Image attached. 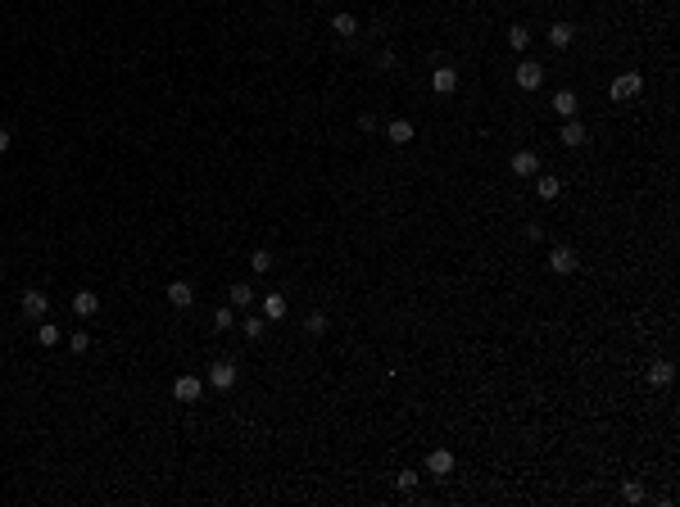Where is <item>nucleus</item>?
<instances>
[{
	"instance_id": "f257e3e1",
	"label": "nucleus",
	"mask_w": 680,
	"mask_h": 507,
	"mask_svg": "<svg viewBox=\"0 0 680 507\" xmlns=\"http://www.w3.org/2000/svg\"><path fill=\"white\" fill-rule=\"evenodd\" d=\"M639 91H644V78H639V73H617V78H612V86H608L612 100H635Z\"/></svg>"
},
{
	"instance_id": "f03ea898",
	"label": "nucleus",
	"mask_w": 680,
	"mask_h": 507,
	"mask_svg": "<svg viewBox=\"0 0 680 507\" xmlns=\"http://www.w3.org/2000/svg\"><path fill=\"white\" fill-rule=\"evenodd\" d=\"M200 394H204V380H200V376H190V371H186V376H177V380H172V399H177V404H195Z\"/></svg>"
},
{
	"instance_id": "7ed1b4c3",
	"label": "nucleus",
	"mask_w": 680,
	"mask_h": 507,
	"mask_svg": "<svg viewBox=\"0 0 680 507\" xmlns=\"http://www.w3.org/2000/svg\"><path fill=\"white\" fill-rule=\"evenodd\" d=\"M18 308H23V317L41 322L46 313H50V299H46V290H23V299H18Z\"/></svg>"
},
{
	"instance_id": "20e7f679",
	"label": "nucleus",
	"mask_w": 680,
	"mask_h": 507,
	"mask_svg": "<svg viewBox=\"0 0 680 507\" xmlns=\"http://www.w3.org/2000/svg\"><path fill=\"white\" fill-rule=\"evenodd\" d=\"M549 267L553 272H562V276H571L581 267V254L571 250V245H553V254H549Z\"/></svg>"
},
{
	"instance_id": "39448f33",
	"label": "nucleus",
	"mask_w": 680,
	"mask_h": 507,
	"mask_svg": "<svg viewBox=\"0 0 680 507\" xmlns=\"http://www.w3.org/2000/svg\"><path fill=\"white\" fill-rule=\"evenodd\" d=\"M236 376H241V371H236L232 362H214V367H209V385H214L218 394H227V390L236 385Z\"/></svg>"
},
{
	"instance_id": "423d86ee",
	"label": "nucleus",
	"mask_w": 680,
	"mask_h": 507,
	"mask_svg": "<svg viewBox=\"0 0 680 507\" xmlns=\"http://www.w3.org/2000/svg\"><path fill=\"white\" fill-rule=\"evenodd\" d=\"M540 82H544V69L535 59H522V64H517V86H522V91H540Z\"/></svg>"
},
{
	"instance_id": "0eeeda50",
	"label": "nucleus",
	"mask_w": 680,
	"mask_h": 507,
	"mask_svg": "<svg viewBox=\"0 0 680 507\" xmlns=\"http://www.w3.org/2000/svg\"><path fill=\"white\" fill-rule=\"evenodd\" d=\"M426 471L436 476V480H445V476L454 471V453H449V448H431V453H426Z\"/></svg>"
},
{
	"instance_id": "6e6552de",
	"label": "nucleus",
	"mask_w": 680,
	"mask_h": 507,
	"mask_svg": "<svg viewBox=\"0 0 680 507\" xmlns=\"http://www.w3.org/2000/svg\"><path fill=\"white\" fill-rule=\"evenodd\" d=\"M431 91H436V95H454L458 91V73L449 69V64H440V69L431 73Z\"/></svg>"
},
{
	"instance_id": "1a4fd4ad",
	"label": "nucleus",
	"mask_w": 680,
	"mask_h": 507,
	"mask_svg": "<svg viewBox=\"0 0 680 507\" xmlns=\"http://www.w3.org/2000/svg\"><path fill=\"white\" fill-rule=\"evenodd\" d=\"M508 168H513V177H535V172H540V159H535V150H517Z\"/></svg>"
},
{
	"instance_id": "9d476101",
	"label": "nucleus",
	"mask_w": 680,
	"mask_h": 507,
	"mask_svg": "<svg viewBox=\"0 0 680 507\" xmlns=\"http://www.w3.org/2000/svg\"><path fill=\"white\" fill-rule=\"evenodd\" d=\"M73 313H78V317H95V313H100V294H95V290H78V294H73Z\"/></svg>"
},
{
	"instance_id": "9b49d317",
	"label": "nucleus",
	"mask_w": 680,
	"mask_h": 507,
	"mask_svg": "<svg viewBox=\"0 0 680 507\" xmlns=\"http://www.w3.org/2000/svg\"><path fill=\"white\" fill-rule=\"evenodd\" d=\"M553 113H558V118H576V113H581L576 91H558V95H553Z\"/></svg>"
},
{
	"instance_id": "f8f14e48",
	"label": "nucleus",
	"mask_w": 680,
	"mask_h": 507,
	"mask_svg": "<svg viewBox=\"0 0 680 507\" xmlns=\"http://www.w3.org/2000/svg\"><path fill=\"white\" fill-rule=\"evenodd\" d=\"M571 41H576V27H571V23H553L549 27V45H553V50H567Z\"/></svg>"
},
{
	"instance_id": "ddd939ff",
	"label": "nucleus",
	"mask_w": 680,
	"mask_h": 507,
	"mask_svg": "<svg viewBox=\"0 0 680 507\" xmlns=\"http://www.w3.org/2000/svg\"><path fill=\"white\" fill-rule=\"evenodd\" d=\"M168 304L172 308H190V304H195V290H190L186 281H172L168 285Z\"/></svg>"
},
{
	"instance_id": "4468645a",
	"label": "nucleus",
	"mask_w": 680,
	"mask_h": 507,
	"mask_svg": "<svg viewBox=\"0 0 680 507\" xmlns=\"http://www.w3.org/2000/svg\"><path fill=\"white\" fill-rule=\"evenodd\" d=\"M562 145H571V150H581V145H585V122L567 118V127H562Z\"/></svg>"
},
{
	"instance_id": "2eb2a0df",
	"label": "nucleus",
	"mask_w": 680,
	"mask_h": 507,
	"mask_svg": "<svg viewBox=\"0 0 680 507\" xmlns=\"http://www.w3.org/2000/svg\"><path fill=\"white\" fill-rule=\"evenodd\" d=\"M304 336H309V340H322V336H327V313L313 308L309 317H304Z\"/></svg>"
},
{
	"instance_id": "dca6fc26",
	"label": "nucleus",
	"mask_w": 680,
	"mask_h": 507,
	"mask_svg": "<svg viewBox=\"0 0 680 507\" xmlns=\"http://www.w3.org/2000/svg\"><path fill=\"white\" fill-rule=\"evenodd\" d=\"M672 376H676V367H672V362H653V367H648V385H653V390L672 385Z\"/></svg>"
},
{
	"instance_id": "f3484780",
	"label": "nucleus",
	"mask_w": 680,
	"mask_h": 507,
	"mask_svg": "<svg viewBox=\"0 0 680 507\" xmlns=\"http://www.w3.org/2000/svg\"><path fill=\"white\" fill-rule=\"evenodd\" d=\"M386 136H390V141H395V145H408V141H413V122H404V118H395V122H390V127H386Z\"/></svg>"
},
{
	"instance_id": "a211bd4d",
	"label": "nucleus",
	"mask_w": 680,
	"mask_h": 507,
	"mask_svg": "<svg viewBox=\"0 0 680 507\" xmlns=\"http://www.w3.org/2000/svg\"><path fill=\"white\" fill-rule=\"evenodd\" d=\"M558 190H562L558 177H540V172H535V195L540 199H558Z\"/></svg>"
},
{
	"instance_id": "6ab92c4d",
	"label": "nucleus",
	"mask_w": 680,
	"mask_h": 507,
	"mask_svg": "<svg viewBox=\"0 0 680 507\" xmlns=\"http://www.w3.org/2000/svg\"><path fill=\"white\" fill-rule=\"evenodd\" d=\"M227 299H232V308H250V304H254V290L245 281H236L232 290H227Z\"/></svg>"
},
{
	"instance_id": "aec40b11",
	"label": "nucleus",
	"mask_w": 680,
	"mask_h": 507,
	"mask_svg": "<svg viewBox=\"0 0 680 507\" xmlns=\"http://www.w3.org/2000/svg\"><path fill=\"white\" fill-rule=\"evenodd\" d=\"M263 317L268 322H282L286 317V294H268V299H263Z\"/></svg>"
},
{
	"instance_id": "412c9836",
	"label": "nucleus",
	"mask_w": 680,
	"mask_h": 507,
	"mask_svg": "<svg viewBox=\"0 0 680 507\" xmlns=\"http://www.w3.org/2000/svg\"><path fill=\"white\" fill-rule=\"evenodd\" d=\"M331 32H336V36H354V32H359V18H354V14H336V18H331Z\"/></svg>"
},
{
	"instance_id": "4be33fe9",
	"label": "nucleus",
	"mask_w": 680,
	"mask_h": 507,
	"mask_svg": "<svg viewBox=\"0 0 680 507\" xmlns=\"http://www.w3.org/2000/svg\"><path fill=\"white\" fill-rule=\"evenodd\" d=\"M241 331H245V340H263V331H268V322H263V317H254V313H250V317H245V322H241Z\"/></svg>"
},
{
	"instance_id": "5701e85b",
	"label": "nucleus",
	"mask_w": 680,
	"mask_h": 507,
	"mask_svg": "<svg viewBox=\"0 0 680 507\" xmlns=\"http://www.w3.org/2000/svg\"><path fill=\"white\" fill-rule=\"evenodd\" d=\"M36 340H41L46 349H55V344H60L64 336H60V327H50V322H41V327H36Z\"/></svg>"
},
{
	"instance_id": "b1692460",
	"label": "nucleus",
	"mask_w": 680,
	"mask_h": 507,
	"mask_svg": "<svg viewBox=\"0 0 680 507\" xmlns=\"http://www.w3.org/2000/svg\"><path fill=\"white\" fill-rule=\"evenodd\" d=\"M508 45H513V50H526V45H531V32H526L522 23H513L508 27Z\"/></svg>"
},
{
	"instance_id": "393cba45",
	"label": "nucleus",
	"mask_w": 680,
	"mask_h": 507,
	"mask_svg": "<svg viewBox=\"0 0 680 507\" xmlns=\"http://www.w3.org/2000/svg\"><path fill=\"white\" fill-rule=\"evenodd\" d=\"M250 267H254V272H268V267H272V254H268V250H254L250 254Z\"/></svg>"
},
{
	"instance_id": "a878e982",
	"label": "nucleus",
	"mask_w": 680,
	"mask_h": 507,
	"mask_svg": "<svg viewBox=\"0 0 680 507\" xmlns=\"http://www.w3.org/2000/svg\"><path fill=\"white\" fill-rule=\"evenodd\" d=\"M73 353H86V349H91V336H86V331H73Z\"/></svg>"
},
{
	"instance_id": "bb28decb",
	"label": "nucleus",
	"mask_w": 680,
	"mask_h": 507,
	"mask_svg": "<svg viewBox=\"0 0 680 507\" xmlns=\"http://www.w3.org/2000/svg\"><path fill=\"white\" fill-rule=\"evenodd\" d=\"M214 327H218V331L232 327V308H214Z\"/></svg>"
},
{
	"instance_id": "cd10ccee",
	"label": "nucleus",
	"mask_w": 680,
	"mask_h": 507,
	"mask_svg": "<svg viewBox=\"0 0 680 507\" xmlns=\"http://www.w3.org/2000/svg\"><path fill=\"white\" fill-rule=\"evenodd\" d=\"M395 485H399V490H417V471H399Z\"/></svg>"
},
{
	"instance_id": "c85d7f7f",
	"label": "nucleus",
	"mask_w": 680,
	"mask_h": 507,
	"mask_svg": "<svg viewBox=\"0 0 680 507\" xmlns=\"http://www.w3.org/2000/svg\"><path fill=\"white\" fill-rule=\"evenodd\" d=\"M359 131H377V118H372V113H359Z\"/></svg>"
},
{
	"instance_id": "c756f323",
	"label": "nucleus",
	"mask_w": 680,
	"mask_h": 507,
	"mask_svg": "<svg viewBox=\"0 0 680 507\" xmlns=\"http://www.w3.org/2000/svg\"><path fill=\"white\" fill-rule=\"evenodd\" d=\"M621 494H626V503H639V499H644V490H639V485H626Z\"/></svg>"
},
{
	"instance_id": "7c9ffc66",
	"label": "nucleus",
	"mask_w": 680,
	"mask_h": 507,
	"mask_svg": "<svg viewBox=\"0 0 680 507\" xmlns=\"http://www.w3.org/2000/svg\"><path fill=\"white\" fill-rule=\"evenodd\" d=\"M5 150H9V131L0 127V155H5Z\"/></svg>"
}]
</instances>
